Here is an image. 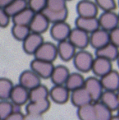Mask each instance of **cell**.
<instances>
[{
    "instance_id": "obj_1",
    "label": "cell",
    "mask_w": 119,
    "mask_h": 120,
    "mask_svg": "<svg viewBox=\"0 0 119 120\" xmlns=\"http://www.w3.org/2000/svg\"><path fill=\"white\" fill-rule=\"evenodd\" d=\"M94 56L86 49L77 50L72 59L73 65L76 71L81 73L89 72L92 69Z\"/></svg>"
},
{
    "instance_id": "obj_2",
    "label": "cell",
    "mask_w": 119,
    "mask_h": 120,
    "mask_svg": "<svg viewBox=\"0 0 119 120\" xmlns=\"http://www.w3.org/2000/svg\"><path fill=\"white\" fill-rule=\"evenodd\" d=\"M34 57L36 59L43 60V61L53 64V62L58 58L57 45L52 42L45 41L35 52Z\"/></svg>"
},
{
    "instance_id": "obj_3",
    "label": "cell",
    "mask_w": 119,
    "mask_h": 120,
    "mask_svg": "<svg viewBox=\"0 0 119 120\" xmlns=\"http://www.w3.org/2000/svg\"><path fill=\"white\" fill-rule=\"evenodd\" d=\"M84 88L87 90L90 95L93 103L99 101L103 92L104 91V87L101 83L100 78L95 77H89L85 81Z\"/></svg>"
},
{
    "instance_id": "obj_4",
    "label": "cell",
    "mask_w": 119,
    "mask_h": 120,
    "mask_svg": "<svg viewBox=\"0 0 119 120\" xmlns=\"http://www.w3.org/2000/svg\"><path fill=\"white\" fill-rule=\"evenodd\" d=\"M68 40L78 50L86 49L89 45V35L79 28H71Z\"/></svg>"
},
{
    "instance_id": "obj_5",
    "label": "cell",
    "mask_w": 119,
    "mask_h": 120,
    "mask_svg": "<svg viewBox=\"0 0 119 120\" xmlns=\"http://www.w3.org/2000/svg\"><path fill=\"white\" fill-rule=\"evenodd\" d=\"M71 30V27L67 22H58L51 24L49 27V33L51 37L58 43L68 40Z\"/></svg>"
},
{
    "instance_id": "obj_6",
    "label": "cell",
    "mask_w": 119,
    "mask_h": 120,
    "mask_svg": "<svg viewBox=\"0 0 119 120\" xmlns=\"http://www.w3.org/2000/svg\"><path fill=\"white\" fill-rule=\"evenodd\" d=\"M99 27L107 31H111L119 26V15L115 11L103 12L98 17Z\"/></svg>"
},
{
    "instance_id": "obj_7",
    "label": "cell",
    "mask_w": 119,
    "mask_h": 120,
    "mask_svg": "<svg viewBox=\"0 0 119 120\" xmlns=\"http://www.w3.org/2000/svg\"><path fill=\"white\" fill-rule=\"evenodd\" d=\"M53 63L34 58L30 62V70H32L41 79H49L53 70Z\"/></svg>"
},
{
    "instance_id": "obj_8",
    "label": "cell",
    "mask_w": 119,
    "mask_h": 120,
    "mask_svg": "<svg viewBox=\"0 0 119 120\" xmlns=\"http://www.w3.org/2000/svg\"><path fill=\"white\" fill-rule=\"evenodd\" d=\"M76 10L78 17H97L99 14V8L94 0H80Z\"/></svg>"
},
{
    "instance_id": "obj_9",
    "label": "cell",
    "mask_w": 119,
    "mask_h": 120,
    "mask_svg": "<svg viewBox=\"0 0 119 120\" xmlns=\"http://www.w3.org/2000/svg\"><path fill=\"white\" fill-rule=\"evenodd\" d=\"M50 106L51 101L49 99L41 101H29L26 105V113L31 117L41 116L49 110Z\"/></svg>"
},
{
    "instance_id": "obj_10",
    "label": "cell",
    "mask_w": 119,
    "mask_h": 120,
    "mask_svg": "<svg viewBox=\"0 0 119 120\" xmlns=\"http://www.w3.org/2000/svg\"><path fill=\"white\" fill-rule=\"evenodd\" d=\"M44 42H45V40H44L43 35L31 32L22 41V48L26 53L34 56L35 52Z\"/></svg>"
},
{
    "instance_id": "obj_11",
    "label": "cell",
    "mask_w": 119,
    "mask_h": 120,
    "mask_svg": "<svg viewBox=\"0 0 119 120\" xmlns=\"http://www.w3.org/2000/svg\"><path fill=\"white\" fill-rule=\"evenodd\" d=\"M70 90L63 86H53L49 89V100L58 105H64L70 100Z\"/></svg>"
},
{
    "instance_id": "obj_12",
    "label": "cell",
    "mask_w": 119,
    "mask_h": 120,
    "mask_svg": "<svg viewBox=\"0 0 119 120\" xmlns=\"http://www.w3.org/2000/svg\"><path fill=\"white\" fill-rule=\"evenodd\" d=\"M110 43L109 32L105 30L99 28L89 34V45L95 50L99 49L102 47Z\"/></svg>"
},
{
    "instance_id": "obj_13",
    "label": "cell",
    "mask_w": 119,
    "mask_h": 120,
    "mask_svg": "<svg viewBox=\"0 0 119 120\" xmlns=\"http://www.w3.org/2000/svg\"><path fill=\"white\" fill-rule=\"evenodd\" d=\"M50 25V22L42 12H37L34 16L29 27L32 33L43 35L49 29Z\"/></svg>"
},
{
    "instance_id": "obj_14",
    "label": "cell",
    "mask_w": 119,
    "mask_h": 120,
    "mask_svg": "<svg viewBox=\"0 0 119 120\" xmlns=\"http://www.w3.org/2000/svg\"><path fill=\"white\" fill-rule=\"evenodd\" d=\"M9 100L17 107L26 105L29 102V90L20 84L14 85Z\"/></svg>"
},
{
    "instance_id": "obj_15",
    "label": "cell",
    "mask_w": 119,
    "mask_h": 120,
    "mask_svg": "<svg viewBox=\"0 0 119 120\" xmlns=\"http://www.w3.org/2000/svg\"><path fill=\"white\" fill-rule=\"evenodd\" d=\"M42 79L35 73L32 70H25L21 73L19 77V84L27 89L28 90H32L35 87L41 84Z\"/></svg>"
},
{
    "instance_id": "obj_16",
    "label": "cell",
    "mask_w": 119,
    "mask_h": 120,
    "mask_svg": "<svg viewBox=\"0 0 119 120\" xmlns=\"http://www.w3.org/2000/svg\"><path fill=\"white\" fill-rule=\"evenodd\" d=\"M112 69H113L112 68V62L105 59V58L94 56V60L91 71L95 77L101 78L106 74L108 73L109 72H111Z\"/></svg>"
},
{
    "instance_id": "obj_17",
    "label": "cell",
    "mask_w": 119,
    "mask_h": 120,
    "mask_svg": "<svg viewBox=\"0 0 119 120\" xmlns=\"http://www.w3.org/2000/svg\"><path fill=\"white\" fill-rule=\"evenodd\" d=\"M57 50L58 57H59L63 62H69L72 60L77 51L74 45L68 40L58 42L57 45Z\"/></svg>"
},
{
    "instance_id": "obj_18",
    "label": "cell",
    "mask_w": 119,
    "mask_h": 120,
    "mask_svg": "<svg viewBox=\"0 0 119 120\" xmlns=\"http://www.w3.org/2000/svg\"><path fill=\"white\" fill-rule=\"evenodd\" d=\"M75 26H76L75 27L81 29L89 35L95 31L99 28H100L98 17H77L75 20Z\"/></svg>"
},
{
    "instance_id": "obj_19",
    "label": "cell",
    "mask_w": 119,
    "mask_h": 120,
    "mask_svg": "<svg viewBox=\"0 0 119 120\" xmlns=\"http://www.w3.org/2000/svg\"><path fill=\"white\" fill-rule=\"evenodd\" d=\"M70 101L71 102L73 106L76 107L77 109L93 103L90 95L84 87L71 91L70 95Z\"/></svg>"
},
{
    "instance_id": "obj_20",
    "label": "cell",
    "mask_w": 119,
    "mask_h": 120,
    "mask_svg": "<svg viewBox=\"0 0 119 120\" xmlns=\"http://www.w3.org/2000/svg\"><path fill=\"white\" fill-rule=\"evenodd\" d=\"M104 90L117 92L119 90V72L112 69L111 72L100 78Z\"/></svg>"
},
{
    "instance_id": "obj_21",
    "label": "cell",
    "mask_w": 119,
    "mask_h": 120,
    "mask_svg": "<svg viewBox=\"0 0 119 120\" xmlns=\"http://www.w3.org/2000/svg\"><path fill=\"white\" fill-rule=\"evenodd\" d=\"M70 73L71 72L67 67L64 65H57L53 68L49 79L53 86H63L65 85Z\"/></svg>"
},
{
    "instance_id": "obj_22",
    "label": "cell",
    "mask_w": 119,
    "mask_h": 120,
    "mask_svg": "<svg viewBox=\"0 0 119 120\" xmlns=\"http://www.w3.org/2000/svg\"><path fill=\"white\" fill-rule=\"evenodd\" d=\"M119 53V49L112 43L106 45L99 49L95 50V56L108 59L111 62L117 60V58Z\"/></svg>"
},
{
    "instance_id": "obj_23",
    "label": "cell",
    "mask_w": 119,
    "mask_h": 120,
    "mask_svg": "<svg viewBox=\"0 0 119 120\" xmlns=\"http://www.w3.org/2000/svg\"><path fill=\"white\" fill-rule=\"evenodd\" d=\"M99 102L108 108L112 112L117 111L119 109V101L117 92L104 90L101 95Z\"/></svg>"
},
{
    "instance_id": "obj_24",
    "label": "cell",
    "mask_w": 119,
    "mask_h": 120,
    "mask_svg": "<svg viewBox=\"0 0 119 120\" xmlns=\"http://www.w3.org/2000/svg\"><path fill=\"white\" fill-rule=\"evenodd\" d=\"M85 81L86 78L82 75V73L79 72H71L64 86L70 90V92H71L73 90L84 87Z\"/></svg>"
},
{
    "instance_id": "obj_25",
    "label": "cell",
    "mask_w": 119,
    "mask_h": 120,
    "mask_svg": "<svg viewBox=\"0 0 119 120\" xmlns=\"http://www.w3.org/2000/svg\"><path fill=\"white\" fill-rule=\"evenodd\" d=\"M49 99V90L44 84L29 90V101H41Z\"/></svg>"
},
{
    "instance_id": "obj_26",
    "label": "cell",
    "mask_w": 119,
    "mask_h": 120,
    "mask_svg": "<svg viewBox=\"0 0 119 120\" xmlns=\"http://www.w3.org/2000/svg\"><path fill=\"white\" fill-rule=\"evenodd\" d=\"M41 12L46 17V18L50 22V24L66 22L68 17V15H69L68 9L63 11H51L47 8H45Z\"/></svg>"
},
{
    "instance_id": "obj_27",
    "label": "cell",
    "mask_w": 119,
    "mask_h": 120,
    "mask_svg": "<svg viewBox=\"0 0 119 120\" xmlns=\"http://www.w3.org/2000/svg\"><path fill=\"white\" fill-rule=\"evenodd\" d=\"M35 12H34L30 8H27L25 10L22 11L18 14L12 17V21L13 25H20V26H28L30 24Z\"/></svg>"
},
{
    "instance_id": "obj_28",
    "label": "cell",
    "mask_w": 119,
    "mask_h": 120,
    "mask_svg": "<svg viewBox=\"0 0 119 120\" xmlns=\"http://www.w3.org/2000/svg\"><path fill=\"white\" fill-rule=\"evenodd\" d=\"M76 113L79 120H96L94 103L78 108Z\"/></svg>"
},
{
    "instance_id": "obj_29",
    "label": "cell",
    "mask_w": 119,
    "mask_h": 120,
    "mask_svg": "<svg viewBox=\"0 0 119 120\" xmlns=\"http://www.w3.org/2000/svg\"><path fill=\"white\" fill-rule=\"evenodd\" d=\"M27 8H28L27 0H14L12 4L5 8V10L9 17L12 18V17L18 14L22 11L25 10Z\"/></svg>"
},
{
    "instance_id": "obj_30",
    "label": "cell",
    "mask_w": 119,
    "mask_h": 120,
    "mask_svg": "<svg viewBox=\"0 0 119 120\" xmlns=\"http://www.w3.org/2000/svg\"><path fill=\"white\" fill-rule=\"evenodd\" d=\"M13 86V82L10 79L6 77L0 78V100H9Z\"/></svg>"
},
{
    "instance_id": "obj_31",
    "label": "cell",
    "mask_w": 119,
    "mask_h": 120,
    "mask_svg": "<svg viewBox=\"0 0 119 120\" xmlns=\"http://www.w3.org/2000/svg\"><path fill=\"white\" fill-rule=\"evenodd\" d=\"M94 107L95 110L96 120H111L113 116L112 112L101 102H94Z\"/></svg>"
},
{
    "instance_id": "obj_32",
    "label": "cell",
    "mask_w": 119,
    "mask_h": 120,
    "mask_svg": "<svg viewBox=\"0 0 119 120\" xmlns=\"http://www.w3.org/2000/svg\"><path fill=\"white\" fill-rule=\"evenodd\" d=\"M31 33L28 26L13 25L12 27V35L18 41H23Z\"/></svg>"
},
{
    "instance_id": "obj_33",
    "label": "cell",
    "mask_w": 119,
    "mask_h": 120,
    "mask_svg": "<svg viewBox=\"0 0 119 120\" xmlns=\"http://www.w3.org/2000/svg\"><path fill=\"white\" fill-rule=\"evenodd\" d=\"M17 108L19 107L14 105L9 100H0V120H4L12 113H13Z\"/></svg>"
},
{
    "instance_id": "obj_34",
    "label": "cell",
    "mask_w": 119,
    "mask_h": 120,
    "mask_svg": "<svg viewBox=\"0 0 119 120\" xmlns=\"http://www.w3.org/2000/svg\"><path fill=\"white\" fill-rule=\"evenodd\" d=\"M94 1L99 10H102L103 12L115 11V9L117 8L116 0H94Z\"/></svg>"
},
{
    "instance_id": "obj_35",
    "label": "cell",
    "mask_w": 119,
    "mask_h": 120,
    "mask_svg": "<svg viewBox=\"0 0 119 120\" xmlns=\"http://www.w3.org/2000/svg\"><path fill=\"white\" fill-rule=\"evenodd\" d=\"M67 0H47L46 8L51 11H63L67 8Z\"/></svg>"
},
{
    "instance_id": "obj_36",
    "label": "cell",
    "mask_w": 119,
    "mask_h": 120,
    "mask_svg": "<svg viewBox=\"0 0 119 120\" xmlns=\"http://www.w3.org/2000/svg\"><path fill=\"white\" fill-rule=\"evenodd\" d=\"M28 8L34 12H41L45 8H46L47 0H27Z\"/></svg>"
},
{
    "instance_id": "obj_37",
    "label": "cell",
    "mask_w": 119,
    "mask_h": 120,
    "mask_svg": "<svg viewBox=\"0 0 119 120\" xmlns=\"http://www.w3.org/2000/svg\"><path fill=\"white\" fill-rule=\"evenodd\" d=\"M11 17L6 12L5 8L0 7V27H7L9 25Z\"/></svg>"
},
{
    "instance_id": "obj_38",
    "label": "cell",
    "mask_w": 119,
    "mask_h": 120,
    "mask_svg": "<svg viewBox=\"0 0 119 120\" xmlns=\"http://www.w3.org/2000/svg\"><path fill=\"white\" fill-rule=\"evenodd\" d=\"M109 37H110V43L119 49V26L109 31Z\"/></svg>"
},
{
    "instance_id": "obj_39",
    "label": "cell",
    "mask_w": 119,
    "mask_h": 120,
    "mask_svg": "<svg viewBox=\"0 0 119 120\" xmlns=\"http://www.w3.org/2000/svg\"><path fill=\"white\" fill-rule=\"evenodd\" d=\"M25 119H26L25 114L19 109H16L13 113H11L4 120H25Z\"/></svg>"
},
{
    "instance_id": "obj_40",
    "label": "cell",
    "mask_w": 119,
    "mask_h": 120,
    "mask_svg": "<svg viewBox=\"0 0 119 120\" xmlns=\"http://www.w3.org/2000/svg\"><path fill=\"white\" fill-rule=\"evenodd\" d=\"M14 0H0V7L1 8H7L9 4H11Z\"/></svg>"
},
{
    "instance_id": "obj_41",
    "label": "cell",
    "mask_w": 119,
    "mask_h": 120,
    "mask_svg": "<svg viewBox=\"0 0 119 120\" xmlns=\"http://www.w3.org/2000/svg\"><path fill=\"white\" fill-rule=\"evenodd\" d=\"M111 120H119V118L117 116V115H113L111 118Z\"/></svg>"
},
{
    "instance_id": "obj_42",
    "label": "cell",
    "mask_w": 119,
    "mask_h": 120,
    "mask_svg": "<svg viewBox=\"0 0 119 120\" xmlns=\"http://www.w3.org/2000/svg\"><path fill=\"white\" fill-rule=\"evenodd\" d=\"M117 66H118V68H119V53H118V56H117Z\"/></svg>"
},
{
    "instance_id": "obj_43",
    "label": "cell",
    "mask_w": 119,
    "mask_h": 120,
    "mask_svg": "<svg viewBox=\"0 0 119 120\" xmlns=\"http://www.w3.org/2000/svg\"><path fill=\"white\" fill-rule=\"evenodd\" d=\"M117 98H118V101H119V90L117 91Z\"/></svg>"
},
{
    "instance_id": "obj_44",
    "label": "cell",
    "mask_w": 119,
    "mask_h": 120,
    "mask_svg": "<svg viewBox=\"0 0 119 120\" xmlns=\"http://www.w3.org/2000/svg\"><path fill=\"white\" fill-rule=\"evenodd\" d=\"M117 117H118V118H119V109L117 110Z\"/></svg>"
},
{
    "instance_id": "obj_45",
    "label": "cell",
    "mask_w": 119,
    "mask_h": 120,
    "mask_svg": "<svg viewBox=\"0 0 119 120\" xmlns=\"http://www.w3.org/2000/svg\"><path fill=\"white\" fill-rule=\"evenodd\" d=\"M118 6H119V0H118Z\"/></svg>"
},
{
    "instance_id": "obj_46",
    "label": "cell",
    "mask_w": 119,
    "mask_h": 120,
    "mask_svg": "<svg viewBox=\"0 0 119 120\" xmlns=\"http://www.w3.org/2000/svg\"><path fill=\"white\" fill-rule=\"evenodd\" d=\"M67 1H71V0H67Z\"/></svg>"
},
{
    "instance_id": "obj_47",
    "label": "cell",
    "mask_w": 119,
    "mask_h": 120,
    "mask_svg": "<svg viewBox=\"0 0 119 120\" xmlns=\"http://www.w3.org/2000/svg\"><path fill=\"white\" fill-rule=\"evenodd\" d=\"M118 15H119V13H118Z\"/></svg>"
}]
</instances>
